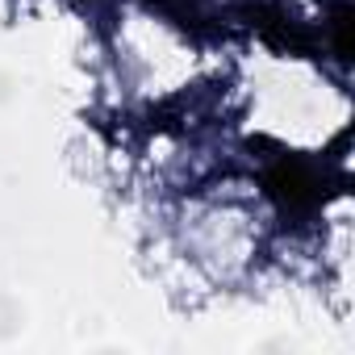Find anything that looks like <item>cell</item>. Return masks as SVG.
I'll use <instances>...</instances> for the list:
<instances>
[{
    "instance_id": "cell-1",
    "label": "cell",
    "mask_w": 355,
    "mask_h": 355,
    "mask_svg": "<svg viewBox=\"0 0 355 355\" xmlns=\"http://www.w3.org/2000/svg\"><path fill=\"white\" fill-rule=\"evenodd\" d=\"M259 184H263V197L280 209V218L305 222V218H318L343 193L347 175L322 155L276 150L259 163Z\"/></svg>"
}]
</instances>
